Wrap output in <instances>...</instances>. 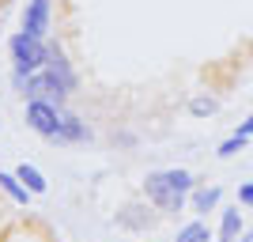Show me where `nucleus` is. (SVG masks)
<instances>
[{
    "label": "nucleus",
    "instance_id": "f257e3e1",
    "mask_svg": "<svg viewBox=\"0 0 253 242\" xmlns=\"http://www.w3.org/2000/svg\"><path fill=\"white\" fill-rule=\"evenodd\" d=\"M144 193H148V200L159 212H181L185 197L193 193V174L189 170H178V167L151 170L148 178H144Z\"/></svg>",
    "mask_w": 253,
    "mask_h": 242
},
{
    "label": "nucleus",
    "instance_id": "9b49d317",
    "mask_svg": "<svg viewBox=\"0 0 253 242\" xmlns=\"http://www.w3.org/2000/svg\"><path fill=\"white\" fill-rule=\"evenodd\" d=\"M208 239H211V231L204 227L201 220H197V223H189V227H181V231H178V242H208Z\"/></svg>",
    "mask_w": 253,
    "mask_h": 242
},
{
    "label": "nucleus",
    "instance_id": "9d476101",
    "mask_svg": "<svg viewBox=\"0 0 253 242\" xmlns=\"http://www.w3.org/2000/svg\"><path fill=\"white\" fill-rule=\"evenodd\" d=\"M219 197H223L219 186H211V190H197V193H193V208H197V212H211L215 204H219Z\"/></svg>",
    "mask_w": 253,
    "mask_h": 242
},
{
    "label": "nucleus",
    "instance_id": "ddd939ff",
    "mask_svg": "<svg viewBox=\"0 0 253 242\" xmlns=\"http://www.w3.org/2000/svg\"><path fill=\"white\" fill-rule=\"evenodd\" d=\"M246 140H250V137H242V133H234L231 140H223V144H219V155L227 159V155H234V151H242V147H246Z\"/></svg>",
    "mask_w": 253,
    "mask_h": 242
},
{
    "label": "nucleus",
    "instance_id": "2eb2a0df",
    "mask_svg": "<svg viewBox=\"0 0 253 242\" xmlns=\"http://www.w3.org/2000/svg\"><path fill=\"white\" fill-rule=\"evenodd\" d=\"M238 200H242L246 208H253V186H242V190H238Z\"/></svg>",
    "mask_w": 253,
    "mask_h": 242
},
{
    "label": "nucleus",
    "instance_id": "f03ea898",
    "mask_svg": "<svg viewBox=\"0 0 253 242\" xmlns=\"http://www.w3.org/2000/svg\"><path fill=\"white\" fill-rule=\"evenodd\" d=\"M8 49H11V61H15V84H23L27 76L42 72L45 64H49V46H45L42 38L27 34V31L15 34L8 42Z\"/></svg>",
    "mask_w": 253,
    "mask_h": 242
},
{
    "label": "nucleus",
    "instance_id": "dca6fc26",
    "mask_svg": "<svg viewBox=\"0 0 253 242\" xmlns=\"http://www.w3.org/2000/svg\"><path fill=\"white\" fill-rule=\"evenodd\" d=\"M238 133H242V137H253V114L246 117V121H238Z\"/></svg>",
    "mask_w": 253,
    "mask_h": 242
},
{
    "label": "nucleus",
    "instance_id": "4468645a",
    "mask_svg": "<svg viewBox=\"0 0 253 242\" xmlns=\"http://www.w3.org/2000/svg\"><path fill=\"white\" fill-rule=\"evenodd\" d=\"M189 110H193L197 117H204V114H215V110H219V102H215V98H193Z\"/></svg>",
    "mask_w": 253,
    "mask_h": 242
},
{
    "label": "nucleus",
    "instance_id": "0eeeda50",
    "mask_svg": "<svg viewBox=\"0 0 253 242\" xmlns=\"http://www.w3.org/2000/svg\"><path fill=\"white\" fill-rule=\"evenodd\" d=\"M0 190L8 193L15 204H27V200H31V190H27V186H23L15 174H8V170H0Z\"/></svg>",
    "mask_w": 253,
    "mask_h": 242
},
{
    "label": "nucleus",
    "instance_id": "7ed1b4c3",
    "mask_svg": "<svg viewBox=\"0 0 253 242\" xmlns=\"http://www.w3.org/2000/svg\"><path fill=\"white\" fill-rule=\"evenodd\" d=\"M27 125L38 133V137H45L49 144H61V133H64V110L53 102H42V98H34V102H27Z\"/></svg>",
    "mask_w": 253,
    "mask_h": 242
},
{
    "label": "nucleus",
    "instance_id": "6e6552de",
    "mask_svg": "<svg viewBox=\"0 0 253 242\" xmlns=\"http://www.w3.org/2000/svg\"><path fill=\"white\" fill-rule=\"evenodd\" d=\"M15 178L27 186L31 193H45V178H42V170L31 167V163H19V170H15Z\"/></svg>",
    "mask_w": 253,
    "mask_h": 242
},
{
    "label": "nucleus",
    "instance_id": "39448f33",
    "mask_svg": "<svg viewBox=\"0 0 253 242\" xmlns=\"http://www.w3.org/2000/svg\"><path fill=\"white\" fill-rule=\"evenodd\" d=\"M49 11H53V0H27V11H23V31L42 38L49 31Z\"/></svg>",
    "mask_w": 253,
    "mask_h": 242
},
{
    "label": "nucleus",
    "instance_id": "1a4fd4ad",
    "mask_svg": "<svg viewBox=\"0 0 253 242\" xmlns=\"http://www.w3.org/2000/svg\"><path fill=\"white\" fill-rule=\"evenodd\" d=\"M45 68H49V72H57L68 87H76V76H72V68H68V61H64V53L57 49V46H49V64H45Z\"/></svg>",
    "mask_w": 253,
    "mask_h": 242
},
{
    "label": "nucleus",
    "instance_id": "423d86ee",
    "mask_svg": "<svg viewBox=\"0 0 253 242\" xmlns=\"http://www.w3.org/2000/svg\"><path fill=\"white\" fill-rule=\"evenodd\" d=\"M238 235H242V212H238V208L223 212V220H219V242H238Z\"/></svg>",
    "mask_w": 253,
    "mask_h": 242
},
{
    "label": "nucleus",
    "instance_id": "f8f14e48",
    "mask_svg": "<svg viewBox=\"0 0 253 242\" xmlns=\"http://www.w3.org/2000/svg\"><path fill=\"white\" fill-rule=\"evenodd\" d=\"M140 208H125V212H117V220L125 223V227H148L151 223V216H136Z\"/></svg>",
    "mask_w": 253,
    "mask_h": 242
},
{
    "label": "nucleus",
    "instance_id": "20e7f679",
    "mask_svg": "<svg viewBox=\"0 0 253 242\" xmlns=\"http://www.w3.org/2000/svg\"><path fill=\"white\" fill-rule=\"evenodd\" d=\"M19 87H23V95L31 98V102H34V98H42V102H53V106H61L64 98H68V91H72V87L64 84L57 72H49V68H42V72L27 76Z\"/></svg>",
    "mask_w": 253,
    "mask_h": 242
}]
</instances>
